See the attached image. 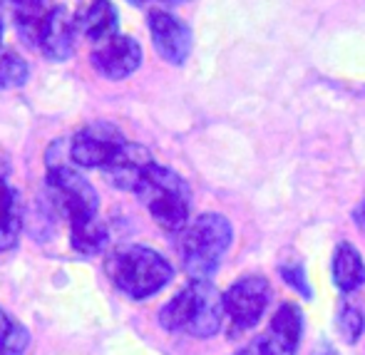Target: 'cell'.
Masks as SVG:
<instances>
[{
    "instance_id": "cell-1",
    "label": "cell",
    "mask_w": 365,
    "mask_h": 355,
    "mask_svg": "<svg viewBox=\"0 0 365 355\" xmlns=\"http://www.w3.org/2000/svg\"><path fill=\"white\" fill-rule=\"evenodd\" d=\"M48 187L58 209L70 221V234H73L70 241L75 251H80L82 256L100 254L102 246L107 244V226L97 214L100 202H97L95 187L63 162L50 164Z\"/></svg>"
},
{
    "instance_id": "cell-2",
    "label": "cell",
    "mask_w": 365,
    "mask_h": 355,
    "mask_svg": "<svg viewBox=\"0 0 365 355\" xmlns=\"http://www.w3.org/2000/svg\"><path fill=\"white\" fill-rule=\"evenodd\" d=\"M224 296L209 281H192L159 311L167 331H184L194 338H212L221 328Z\"/></svg>"
},
{
    "instance_id": "cell-3",
    "label": "cell",
    "mask_w": 365,
    "mask_h": 355,
    "mask_svg": "<svg viewBox=\"0 0 365 355\" xmlns=\"http://www.w3.org/2000/svg\"><path fill=\"white\" fill-rule=\"evenodd\" d=\"M110 281L130 298H149L172 281V264L147 246H125L107 256Z\"/></svg>"
},
{
    "instance_id": "cell-4",
    "label": "cell",
    "mask_w": 365,
    "mask_h": 355,
    "mask_svg": "<svg viewBox=\"0 0 365 355\" xmlns=\"http://www.w3.org/2000/svg\"><path fill=\"white\" fill-rule=\"evenodd\" d=\"M231 224L221 214H204L194 224H189L179 241L184 271L192 276V281H209L214 271L219 269L221 256L231 246Z\"/></svg>"
},
{
    "instance_id": "cell-5",
    "label": "cell",
    "mask_w": 365,
    "mask_h": 355,
    "mask_svg": "<svg viewBox=\"0 0 365 355\" xmlns=\"http://www.w3.org/2000/svg\"><path fill=\"white\" fill-rule=\"evenodd\" d=\"M152 219L167 231H182L189 221V187L177 172L152 164L135 189Z\"/></svg>"
},
{
    "instance_id": "cell-6",
    "label": "cell",
    "mask_w": 365,
    "mask_h": 355,
    "mask_svg": "<svg viewBox=\"0 0 365 355\" xmlns=\"http://www.w3.org/2000/svg\"><path fill=\"white\" fill-rule=\"evenodd\" d=\"M125 144V135L115 125H110V122H92V125L82 127L73 137L70 157L80 167L105 169L120 154V149Z\"/></svg>"
},
{
    "instance_id": "cell-7",
    "label": "cell",
    "mask_w": 365,
    "mask_h": 355,
    "mask_svg": "<svg viewBox=\"0 0 365 355\" xmlns=\"http://www.w3.org/2000/svg\"><path fill=\"white\" fill-rule=\"evenodd\" d=\"M271 301V284L264 276H246L239 279L224 293L226 316L231 318L234 331L254 328L261 321L266 306Z\"/></svg>"
},
{
    "instance_id": "cell-8",
    "label": "cell",
    "mask_w": 365,
    "mask_h": 355,
    "mask_svg": "<svg viewBox=\"0 0 365 355\" xmlns=\"http://www.w3.org/2000/svg\"><path fill=\"white\" fill-rule=\"evenodd\" d=\"M149 33H152V43L157 53L162 55L167 63L184 65L192 53V30L187 23L174 18L167 10H154L149 15Z\"/></svg>"
},
{
    "instance_id": "cell-9",
    "label": "cell",
    "mask_w": 365,
    "mask_h": 355,
    "mask_svg": "<svg viewBox=\"0 0 365 355\" xmlns=\"http://www.w3.org/2000/svg\"><path fill=\"white\" fill-rule=\"evenodd\" d=\"M92 65L110 80H125L142 65V48L130 35H112L92 53Z\"/></svg>"
},
{
    "instance_id": "cell-10",
    "label": "cell",
    "mask_w": 365,
    "mask_h": 355,
    "mask_svg": "<svg viewBox=\"0 0 365 355\" xmlns=\"http://www.w3.org/2000/svg\"><path fill=\"white\" fill-rule=\"evenodd\" d=\"M303 331V316L293 303H284L271 318L269 333L259 343V355H296Z\"/></svg>"
},
{
    "instance_id": "cell-11",
    "label": "cell",
    "mask_w": 365,
    "mask_h": 355,
    "mask_svg": "<svg viewBox=\"0 0 365 355\" xmlns=\"http://www.w3.org/2000/svg\"><path fill=\"white\" fill-rule=\"evenodd\" d=\"M75 18L70 15V10L65 5H58V8L50 10L48 20H45L43 30H40L38 48L50 60H68L75 50Z\"/></svg>"
},
{
    "instance_id": "cell-12",
    "label": "cell",
    "mask_w": 365,
    "mask_h": 355,
    "mask_svg": "<svg viewBox=\"0 0 365 355\" xmlns=\"http://www.w3.org/2000/svg\"><path fill=\"white\" fill-rule=\"evenodd\" d=\"M152 164H154V159H152V154H149L147 147L127 142L125 147L120 149V154H117V157L105 167V174L117 189L135 192Z\"/></svg>"
},
{
    "instance_id": "cell-13",
    "label": "cell",
    "mask_w": 365,
    "mask_h": 355,
    "mask_svg": "<svg viewBox=\"0 0 365 355\" xmlns=\"http://www.w3.org/2000/svg\"><path fill=\"white\" fill-rule=\"evenodd\" d=\"M0 10H8L15 20V28L25 38V43L38 45L40 30L50 15L48 0H0Z\"/></svg>"
},
{
    "instance_id": "cell-14",
    "label": "cell",
    "mask_w": 365,
    "mask_h": 355,
    "mask_svg": "<svg viewBox=\"0 0 365 355\" xmlns=\"http://www.w3.org/2000/svg\"><path fill=\"white\" fill-rule=\"evenodd\" d=\"M75 23L77 30H82V35H87L95 43H102L117 33L120 20H117V8L110 0H90L75 15Z\"/></svg>"
},
{
    "instance_id": "cell-15",
    "label": "cell",
    "mask_w": 365,
    "mask_h": 355,
    "mask_svg": "<svg viewBox=\"0 0 365 355\" xmlns=\"http://www.w3.org/2000/svg\"><path fill=\"white\" fill-rule=\"evenodd\" d=\"M333 281L343 293L356 291L365 281V264L356 249L351 244H341L336 249V259H333Z\"/></svg>"
},
{
    "instance_id": "cell-16",
    "label": "cell",
    "mask_w": 365,
    "mask_h": 355,
    "mask_svg": "<svg viewBox=\"0 0 365 355\" xmlns=\"http://www.w3.org/2000/svg\"><path fill=\"white\" fill-rule=\"evenodd\" d=\"M20 226H23V204L15 189H8L0 199V251H8L18 244Z\"/></svg>"
},
{
    "instance_id": "cell-17",
    "label": "cell",
    "mask_w": 365,
    "mask_h": 355,
    "mask_svg": "<svg viewBox=\"0 0 365 355\" xmlns=\"http://www.w3.org/2000/svg\"><path fill=\"white\" fill-rule=\"evenodd\" d=\"M28 80V63L15 53L0 55V87L10 90V87H20Z\"/></svg>"
},
{
    "instance_id": "cell-18",
    "label": "cell",
    "mask_w": 365,
    "mask_h": 355,
    "mask_svg": "<svg viewBox=\"0 0 365 355\" xmlns=\"http://www.w3.org/2000/svg\"><path fill=\"white\" fill-rule=\"evenodd\" d=\"M338 326H341V333L346 336L348 343H356L361 338L363 328H365V316L361 308L356 306H346L341 311V318H338Z\"/></svg>"
},
{
    "instance_id": "cell-19",
    "label": "cell",
    "mask_w": 365,
    "mask_h": 355,
    "mask_svg": "<svg viewBox=\"0 0 365 355\" xmlns=\"http://www.w3.org/2000/svg\"><path fill=\"white\" fill-rule=\"evenodd\" d=\"M28 348V331L23 326H15V331L0 343V355H23Z\"/></svg>"
},
{
    "instance_id": "cell-20",
    "label": "cell",
    "mask_w": 365,
    "mask_h": 355,
    "mask_svg": "<svg viewBox=\"0 0 365 355\" xmlns=\"http://www.w3.org/2000/svg\"><path fill=\"white\" fill-rule=\"evenodd\" d=\"M281 276H284L286 284H291L296 291H301L303 298H311V286H308L306 274H303V266H298V264L284 266V269H281Z\"/></svg>"
},
{
    "instance_id": "cell-21",
    "label": "cell",
    "mask_w": 365,
    "mask_h": 355,
    "mask_svg": "<svg viewBox=\"0 0 365 355\" xmlns=\"http://www.w3.org/2000/svg\"><path fill=\"white\" fill-rule=\"evenodd\" d=\"M15 326H18V323H13L8 316H5V311H0V343H3L5 338H8L10 333L15 331Z\"/></svg>"
},
{
    "instance_id": "cell-22",
    "label": "cell",
    "mask_w": 365,
    "mask_h": 355,
    "mask_svg": "<svg viewBox=\"0 0 365 355\" xmlns=\"http://www.w3.org/2000/svg\"><path fill=\"white\" fill-rule=\"evenodd\" d=\"M5 177H8V167H5V162L3 159H0V199L5 197V194H8V182H5Z\"/></svg>"
},
{
    "instance_id": "cell-23",
    "label": "cell",
    "mask_w": 365,
    "mask_h": 355,
    "mask_svg": "<svg viewBox=\"0 0 365 355\" xmlns=\"http://www.w3.org/2000/svg\"><path fill=\"white\" fill-rule=\"evenodd\" d=\"M356 219H358V224H361V229H365V202L361 204V209H358Z\"/></svg>"
},
{
    "instance_id": "cell-24",
    "label": "cell",
    "mask_w": 365,
    "mask_h": 355,
    "mask_svg": "<svg viewBox=\"0 0 365 355\" xmlns=\"http://www.w3.org/2000/svg\"><path fill=\"white\" fill-rule=\"evenodd\" d=\"M159 3H167V5H182V3H189V0H159Z\"/></svg>"
},
{
    "instance_id": "cell-25",
    "label": "cell",
    "mask_w": 365,
    "mask_h": 355,
    "mask_svg": "<svg viewBox=\"0 0 365 355\" xmlns=\"http://www.w3.org/2000/svg\"><path fill=\"white\" fill-rule=\"evenodd\" d=\"M0 43H3V20H0Z\"/></svg>"
},
{
    "instance_id": "cell-26",
    "label": "cell",
    "mask_w": 365,
    "mask_h": 355,
    "mask_svg": "<svg viewBox=\"0 0 365 355\" xmlns=\"http://www.w3.org/2000/svg\"><path fill=\"white\" fill-rule=\"evenodd\" d=\"M239 355H251V353H239Z\"/></svg>"
},
{
    "instance_id": "cell-27",
    "label": "cell",
    "mask_w": 365,
    "mask_h": 355,
    "mask_svg": "<svg viewBox=\"0 0 365 355\" xmlns=\"http://www.w3.org/2000/svg\"><path fill=\"white\" fill-rule=\"evenodd\" d=\"M137 3H142V0H137Z\"/></svg>"
}]
</instances>
